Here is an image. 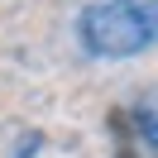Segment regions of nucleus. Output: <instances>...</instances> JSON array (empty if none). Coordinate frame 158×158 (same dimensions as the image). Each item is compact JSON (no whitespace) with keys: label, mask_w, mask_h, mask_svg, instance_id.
Returning a JSON list of instances; mask_svg holds the SVG:
<instances>
[{"label":"nucleus","mask_w":158,"mask_h":158,"mask_svg":"<svg viewBox=\"0 0 158 158\" xmlns=\"http://www.w3.org/2000/svg\"><path fill=\"white\" fill-rule=\"evenodd\" d=\"M77 39L91 58H139L158 48V0H91L77 15Z\"/></svg>","instance_id":"f257e3e1"},{"label":"nucleus","mask_w":158,"mask_h":158,"mask_svg":"<svg viewBox=\"0 0 158 158\" xmlns=\"http://www.w3.org/2000/svg\"><path fill=\"white\" fill-rule=\"evenodd\" d=\"M134 125H139V134H144V144L158 148V101H144V106L134 110Z\"/></svg>","instance_id":"f03ea898"}]
</instances>
